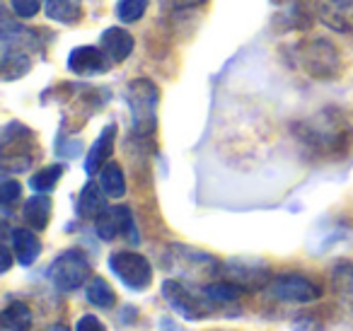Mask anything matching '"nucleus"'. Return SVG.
<instances>
[{"label":"nucleus","instance_id":"f257e3e1","mask_svg":"<svg viewBox=\"0 0 353 331\" xmlns=\"http://www.w3.org/2000/svg\"><path fill=\"white\" fill-rule=\"evenodd\" d=\"M92 276V266L83 249H65L63 254L54 259L49 268V281L54 283L56 290L73 292L83 288Z\"/></svg>","mask_w":353,"mask_h":331},{"label":"nucleus","instance_id":"f03ea898","mask_svg":"<svg viewBox=\"0 0 353 331\" xmlns=\"http://www.w3.org/2000/svg\"><path fill=\"white\" fill-rule=\"evenodd\" d=\"M126 99H128V107H131L133 128L141 136H150L157 126V99H160L155 83L143 78L133 80L126 90Z\"/></svg>","mask_w":353,"mask_h":331},{"label":"nucleus","instance_id":"7ed1b4c3","mask_svg":"<svg viewBox=\"0 0 353 331\" xmlns=\"http://www.w3.org/2000/svg\"><path fill=\"white\" fill-rule=\"evenodd\" d=\"M162 295H165L167 305H170L176 314H182L184 319H192V321L206 319V317L213 314V310H216L213 302L203 295V288H201V292H196L184 281H165Z\"/></svg>","mask_w":353,"mask_h":331},{"label":"nucleus","instance_id":"20e7f679","mask_svg":"<svg viewBox=\"0 0 353 331\" xmlns=\"http://www.w3.org/2000/svg\"><path fill=\"white\" fill-rule=\"evenodd\" d=\"M109 268L114 271V276L128 288V290H145L152 283V266L143 254L138 252H114L109 257Z\"/></svg>","mask_w":353,"mask_h":331},{"label":"nucleus","instance_id":"39448f33","mask_svg":"<svg viewBox=\"0 0 353 331\" xmlns=\"http://www.w3.org/2000/svg\"><path fill=\"white\" fill-rule=\"evenodd\" d=\"M300 66L312 78H334L341 68V59L334 44L324 39L305 41L300 46Z\"/></svg>","mask_w":353,"mask_h":331},{"label":"nucleus","instance_id":"423d86ee","mask_svg":"<svg viewBox=\"0 0 353 331\" xmlns=\"http://www.w3.org/2000/svg\"><path fill=\"white\" fill-rule=\"evenodd\" d=\"M269 290L281 302H314L322 295V288L298 273H285L269 283Z\"/></svg>","mask_w":353,"mask_h":331},{"label":"nucleus","instance_id":"0eeeda50","mask_svg":"<svg viewBox=\"0 0 353 331\" xmlns=\"http://www.w3.org/2000/svg\"><path fill=\"white\" fill-rule=\"evenodd\" d=\"M94 232L104 239L112 242L119 234H131L133 237V215L126 205H117V208H107L97 220H94Z\"/></svg>","mask_w":353,"mask_h":331},{"label":"nucleus","instance_id":"6e6552de","mask_svg":"<svg viewBox=\"0 0 353 331\" xmlns=\"http://www.w3.org/2000/svg\"><path fill=\"white\" fill-rule=\"evenodd\" d=\"M314 6L329 30L353 34V0H314Z\"/></svg>","mask_w":353,"mask_h":331},{"label":"nucleus","instance_id":"1a4fd4ad","mask_svg":"<svg viewBox=\"0 0 353 331\" xmlns=\"http://www.w3.org/2000/svg\"><path fill=\"white\" fill-rule=\"evenodd\" d=\"M109 56L97 46H78L68 56V68L78 75H99L109 68Z\"/></svg>","mask_w":353,"mask_h":331},{"label":"nucleus","instance_id":"9d476101","mask_svg":"<svg viewBox=\"0 0 353 331\" xmlns=\"http://www.w3.org/2000/svg\"><path fill=\"white\" fill-rule=\"evenodd\" d=\"M12 242V252L15 259L20 261V266H32L37 261V257L41 254V242L34 234V230L30 228H15L10 234Z\"/></svg>","mask_w":353,"mask_h":331},{"label":"nucleus","instance_id":"9b49d317","mask_svg":"<svg viewBox=\"0 0 353 331\" xmlns=\"http://www.w3.org/2000/svg\"><path fill=\"white\" fill-rule=\"evenodd\" d=\"M114 141H117V126H107L102 131V136L94 141V146L90 148L88 160H85V170L88 174H94V172H102V167L109 162L114 152Z\"/></svg>","mask_w":353,"mask_h":331},{"label":"nucleus","instance_id":"f8f14e48","mask_svg":"<svg viewBox=\"0 0 353 331\" xmlns=\"http://www.w3.org/2000/svg\"><path fill=\"white\" fill-rule=\"evenodd\" d=\"M102 49L112 63H121L133 51V37L121 27H112L102 34Z\"/></svg>","mask_w":353,"mask_h":331},{"label":"nucleus","instance_id":"ddd939ff","mask_svg":"<svg viewBox=\"0 0 353 331\" xmlns=\"http://www.w3.org/2000/svg\"><path fill=\"white\" fill-rule=\"evenodd\" d=\"M107 194H104L102 184H94V181H88L78 199V213L83 215L85 220H97L99 215L107 210Z\"/></svg>","mask_w":353,"mask_h":331},{"label":"nucleus","instance_id":"4468645a","mask_svg":"<svg viewBox=\"0 0 353 331\" xmlns=\"http://www.w3.org/2000/svg\"><path fill=\"white\" fill-rule=\"evenodd\" d=\"M332 290L336 300L353 314V263L339 261L332 268Z\"/></svg>","mask_w":353,"mask_h":331},{"label":"nucleus","instance_id":"2eb2a0df","mask_svg":"<svg viewBox=\"0 0 353 331\" xmlns=\"http://www.w3.org/2000/svg\"><path fill=\"white\" fill-rule=\"evenodd\" d=\"M230 278L235 285H240L242 290H250V288H261L269 281V271L264 266H252V263H242V261H232L228 266Z\"/></svg>","mask_w":353,"mask_h":331},{"label":"nucleus","instance_id":"dca6fc26","mask_svg":"<svg viewBox=\"0 0 353 331\" xmlns=\"http://www.w3.org/2000/svg\"><path fill=\"white\" fill-rule=\"evenodd\" d=\"M22 218L32 230H44L51 220V199L46 194H34L22 208Z\"/></svg>","mask_w":353,"mask_h":331},{"label":"nucleus","instance_id":"f3484780","mask_svg":"<svg viewBox=\"0 0 353 331\" xmlns=\"http://www.w3.org/2000/svg\"><path fill=\"white\" fill-rule=\"evenodd\" d=\"M99 184L109 199H121L126 194V177L119 162H107L99 172Z\"/></svg>","mask_w":353,"mask_h":331},{"label":"nucleus","instance_id":"a211bd4d","mask_svg":"<svg viewBox=\"0 0 353 331\" xmlns=\"http://www.w3.org/2000/svg\"><path fill=\"white\" fill-rule=\"evenodd\" d=\"M3 319V329L6 331H30L32 329V310L25 302H10L0 314Z\"/></svg>","mask_w":353,"mask_h":331},{"label":"nucleus","instance_id":"6ab92c4d","mask_svg":"<svg viewBox=\"0 0 353 331\" xmlns=\"http://www.w3.org/2000/svg\"><path fill=\"white\" fill-rule=\"evenodd\" d=\"M46 15L63 25H73L83 15V0H46Z\"/></svg>","mask_w":353,"mask_h":331},{"label":"nucleus","instance_id":"aec40b11","mask_svg":"<svg viewBox=\"0 0 353 331\" xmlns=\"http://www.w3.org/2000/svg\"><path fill=\"white\" fill-rule=\"evenodd\" d=\"M203 295L213 302V307L216 305H232V302L240 300L242 288L235 285L232 281L230 283H208V285H203Z\"/></svg>","mask_w":353,"mask_h":331},{"label":"nucleus","instance_id":"412c9836","mask_svg":"<svg viewBox=\"0 0 353 331\" xmlns=\"http://www.w3.org/2000/svg\"><path fill=\"white\" fill-rule=\"evenodd\" d=\"M88 300L90 305L99 307V310H109V307H114V302H117V295H114L112 285H109L104 278H90L88 283Z\"/></svg>","mask_w":353,"mask_h":331},{"label":"nucleus","instance_id":"4be33fe9","mask_svg":"<svg viewBox=\"0 0 353 331\" xmlns=\"http://www.w3.org/2000/svg\"><path fill=\"white\" fill-rule=\"evenodd\" d=\"M65 167L63 165H49L44 167V170H39L34 177L30 179V186L37 191V194H46V191H51L56 184L61 181V177H63Z\"/></svg>","mask_w":353,"mask_h":331},{"label":"nucleus","instance_id":"5701e85b","mask_svg":"<svg viewBox=\"0 0 353 331\" xmlns=\"http://www.w3.org/2000/svg\"><path fill=\"white\" fill-rule=\"evenodd\" d=\"M148 10V0H119L117 3V15L121 22H138Z\"/></svg>","mask_w":353,"mask_h":331},{"label":"nucleus","instance_id":"b1692460","mask_svg":"<svg viewBox=\"0 0 353 331\" xmlns=\"http://www.w3.org/2000/svg\"><path fill=\"white\" fill-rule=\"evenodd\" d=\"M0 199H3V208L10 210L12 205L20 203L22 199V186L15 179H6L3 181V189H0Z\"/></svg>","mask_w":353,"mask_h":331},{"label":"nucleus","instance_id":"393cba45","mask_svg":"<svg viewBox=\"0 0 353 331\" xmlns=\"http://www.w3.org/2000/svg\"><path fill=\"white\" fill-rule=\"evenodd\" d=\"M10 8L17 17H34L41 8V0H10Z\"/></svg>","mask_w":353,"mask_h":331},{"label":"nucleus","instance_id":"a878e982","mask_svg":"<svg viewBox=\"0 0 353 331\" xmlns=\"http://www.w3.org/2000/svg\"><path fill=\"white\" fill-rule=\"evenodd\" d=\"M75 331H107V326H104L94 314H85V317H80V319H78Z\"/></svg>","mask_w":353,"mask_h":331},{"label":"nucleus","instance_id":"bb28decb","mask_svg":"<svg viewBox=\"0 0 353 331\" xmlns=\"http://www.w3.org/2000/svg\"><path fill=\"white\" fill-rule=\"evenodd\" d=\"M165 8L170 10H184V8H194V6H201L203 0H162Z\"/></svg>","mask_w":353,"mask_h":331},{"label":"nucleus","instance_id":"cd10ccee","mask_svg":"<svg viewBox=\"0 0 353 331\" xmlns=\"http://www.w3.org/2000/svg\"><path fill=\"white\" fill-rule=\"evenodd\" d=\"M10 263H12V257H10V247L8 244H3V273L10 268Z\"/></svg>","mask_w":353,"mask_h":331},{"label":"nucleus","instance_id":"c85d7f7f","mask_svg":"<svg viewBox=\"0 0 353 331\" xmlns=\"http://www.w3.org/2000/svg\"><path fill=\"white\" fill-rule=\"evenodd\" d=\"M46 331H70V329H68V326H65V324H51Z\"/></svg>","mask_w":353,"mask_h":331}]
</instances>
